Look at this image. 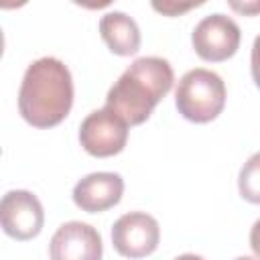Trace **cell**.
<instances>
[{"label": "cell", "mask_w": 260, "mask_h": 260, "mask_svg": "<svg viewBox=\"0 0 260 260\" xmlns=\"http://www.w3.org/2000/svg\"><path fill=\"white\" fill-rule=\"evenodd\" d=\"M73 106V77L69 67L57 57L32 61L20 81L18 112L35 128L61 124Z\"/></svg>", "instance_id": "obj_1"}, {"label": "cell", "mask_w": 260, "mask_h": 260, "mask_svg": "<svg viewBox=\"0 0 260 260\" xmlns=\"http://www.w3.org/2000/svg\"><path fill=\"white\" fill-rule=\"evenodd\" d=\"M175 83L173 67L162 57H140L114 81L106 95V108L128 126L144 124L156 104Z\"/></svg>", "instance_id": "obj_2"}, {"label": "cell", "mask_w": 260, "mask_h": 260, "mask_svg": "<svg viewBox=\"0 0 260 260\" xmlns=\"http://www.w3.org/2000/svg\"><path fill=\"white\" fill-rule=\"evenodd\" d=\"M225 95V83L215 71L195 67L179 79L175 87V106L185 120L207 124L223 112Z\"/></svg>", "instance_id": "obj_3"}, {"label": "cell", "mask_w": 260, "mask_h": 260, "mask_svg": "<svg viewBox=\"0 0 260 260\" xmlns=\"http://www.w3.org/2000/svg\"><path fill=\"white\" fill-rule=\"evenodd\" d=\"M240 41H242L240 26L236 24L234 18L221 12L201 18L191 32V45L195 53L203 61H211V63H219L234 57L236 51L240 49Z\"/></svg>", "instance_id": "obj_4"}, {"label": "cell", "mask_w": 260, "mask_h": 260, "mask_svg": "<svg viewBox=\"0 0 260 260\" xmlns=\"http://www.w3.org/2000/svg\"><path fill=\"white\" fill-rule=\"evenodd\" d=\"M79 142L87 154L98 158L120 154L128 142V124L104 106L83 118L79 126Z\"/></svg>", "instance_id": "obj_5"}, {"label": "cell", "mask_w": 260, "mask_h": 260, "mask_svg": "<svg viewBox=\"0 0 260 260\" xmlns=\"http://www.w3.org/2000/svg\"><path fill=\"white\" fill-rule=\"evenodd\" d=\"M160 242V225L146 211H128L112 225L114 250L124 258L150 256Z\"/></svg>", "instance_id": "obj_6"}, {"label": "cell", "mask_w": 260, "mask_h": 260, "mask_svg": "<svg viewBox=\"0 0 260 260\" xmlns=\"http://www.w3.org/2000/svg\"><path fill=\"white\" fill-rule=\"evenodd\" d=\"M0 223L6 236L26 242L41 234L45 223V211L39 197L24 189H12L4 193L0 201Z\"/></svg>", "instance_id": "obj_7"}, {"label": "cell", "mask_w": 260, "mask_h": 260, "mask_svg": "<svg viewBox=\"0 0 260 260\" xmlns=\"http://www.w3.org/2000/svg\"><path fill=\"white\" fill-rule=\"evenodd\" d=\"M100 232L85 221H67L57 228L49 244L51 260H102Z\"/></svg>", "instance_id": "obj_8"}, {"label": "cell", "mask_w": 260, "mask_h": 260, "mask_svg": "<svg viewBox=\"0 0 260 260\" xmlns=\"http://www.w3.org/2000/svg\"><path fill=\"white\" fill-rule=\"evenodd\" d=\"M124 195V179L118 173H89L73 187V203L87 213H102L120 203Z\"/></svg>", "instance_id": "obj_9"}, {"label": "cell", "mask_w": 260, "mask_h": 260, "mask_svg": "<svg viewBox=\"0 0 260 260\" xmlns=\"http://www.w3.org/2000/svg\"><path fill=\"white\" fill-rule=\"evenodd\" d=\"M100 35L114 55L130 57L136 55L140 49V28L136 20L126 12H106L100 18Z\"/></svg>", "instance_id": "obj_10"}, {"label": "cell", "mask_w": 260, "mask_h": 260, "mask_svg": "<svg viewBox=\"0 0 260 260\" xmlns=\"http://www.w3.org/2000/svg\"><path fill=\"white\" fill-rule=\"evenodd\" d=\"M238 191L248 203L260 205V150L254 152L240 169Z\"/></svg>", "instance_id": "obj_11"}, {"label": "cell", "mask_w": 260, "mask_h": 260, "mask_svg": "<svg viewBox=\"0 0 260 260\" xmlns=\"http://www.w3.org/2000/svg\"><path fill=\"white\" fill-rule=\"evenodd\" d=\"M203 2H173V0H165V2H152V8L165 16H179L191 8L201 6Z\"/></svg>", "instance_id": "obj_12"}, {"label": "cell", "mask_w": 260, "mask_h": 260, "mask_svg": "<svg viewBox=\"0 0 260 260\" xmlns=\"http://www.w3.org/2000/svg\"><path fill=\"white\" fill-rule=\"evenodd\" d=\"M250 71H252V79H254L256 87L260 89V35L254 39V45H252V55H250Z\"/></svg>", "instance_id": "obj_13"}, {"label": "cell", "mask_w": 260, "mask_h": 260, "mask_svg": "<svg viewBox=\"0 0 260 260\" xmlns=\"http://www.w3.org/2000/svg\"><path fill=\"white\" fill-rule=\"evenodd\" d=\"M230 8L244 16L260 14V2H230Z\"/></svg>", "instance_id": "obj_14"}, {"label": "cell", "mask_w": 260, "mask_h": 260, "mask_svg": "<svg viewBox=\"0 0 260 260\" xmlns=\"http://www.w3.org/2000/svg\"><path fill=\"white\" fill-rule=\"evenodd\" d=\"M250 248L256 254V258L260 260V217L254 221V225L250 228Z\"/></svg>", "instance_id": "obj_15"}, {"label": "cell", "mask_w": 260, "mask_h": 260, "mask_svg": "<svg viewBox=\"0 0 260 260\" xmlns=\"http://www.w3.org/2000/svg\"><path fill=\"white\" fill-rule=\"evenodd\" d=\"M175 260H205V258L199 256V254H181V256H177Z\"/></svg>", "instance_id": "obj_16"}, {"label": "cell", "mask_w": 260, "mask_h": 260, "mask_svg": "<svg viewBox=\"0 0 260 260\" xmlns=\"http://www.w3.org/2000/svg\"><path fill=\"white\" fill-rule=\"evenodd\" d=\"M234 260H256V258H250V256H238V258H234Z\"/></svg>", "instance_id": "obj_17"}]
</instances>
